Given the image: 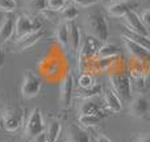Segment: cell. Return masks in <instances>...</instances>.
I'll return each mask as SVG.
<instances>
[{"label": "cell", "instance_id": "13", "mask_svg": "<svg viewBox=\"0 0 150 142\" xmlns=\"http://www.w3.org/2000/svg\"><path fill=\"white\" fill-rule=\"evenodd\" d=\"M137 7V3L133 0H122V1L112 3L109 7H107V12L112 17H124L128 12L133 11Z\"/></svg>", "mask_w": 150, "mask_h": 142}, {"label": "cell", "instance_id": "22", "mask_svg": "<svg viewBox=\"0 0 150 142\" xmlns=\"http://www.w3.org/2000/svg\"><path fill=\"white\" fill-rule=\"evenodd\" d=\"M119 53H120V49L116 46V45L105 42L104 45L99 46L98 53H96V57L98 58H115L119 55Z\"/></svg>", "mask_w": 150, "mask_h": 142}, {"label": "cell", "instance_id": "5", "mask_svg": "<svg viewBox=\"0 0 150 142\" xmlns=\"http://www.w3.org/2000/svg\"><path fill=\"white\" fill-rule=\"evenodd\" d=\"M45 129V122L42 117L41 109L34 108L29 113V117L25 124V137L26 138H34L37 134L42 133Z\"/></svg>", "mask_w": 150, "mask_h": 142}, {"label": "cell", "instance_id": "29", "mask_svg": "<svg viewBox=\"0 0 150 142\" xmlns=\"http://www.w3.org/2000/svg\"><path fill=\"white\" fill-rule=\"evenodd\" d=\"M66 3H67V0H49L47 8L55 11V12H59L66 7Z\"/></svg>", "mask_w": 150, "mask_h": 142}, {"label": "cell", "instance_id": "28", "mask_svg": "<svg viewBox=\"0 0 150 142\" xmlns=\"http://www.w3.org/2000/svg\"><path fill=\"white\" fill-rule=\"evenodd\" d=\"M17 7L15 0H0V11L1 12H13Z\"/></svg>", "mask_w": 150, "mask_h": 142}, {"label": "cell", "instance_id": "38", "mask_svg": "<svg viewBox=\"0 0 150 142\" xmlns=\"http://www.w3.org/2000/svg\"><path fill=\"white\" fill-rule=\"evenodd\" d=\"M28 142H32V141H28Z\"/></svg>", "mask_w": 150, "mask_h": 142}, {"label": "cell", "instance_id": "35", "mask_svg": "<svg viewBox=\"0 0 150 142\" xmlns=\"http://www.w3.org/2000/svg\"><path fill=\"white\" fill-rule=\"evenodd\" d=\"M3 65H4V52H3L1 46H0V69L3 67Z\"/></svg>", "mask_w": 150, "mask_h": 142}, {"label": "cell", "instance_id": "4", "mask_svg": "<svg viewBox=\"0 0 150 142\" xmlns=\"http://www.w3.org/2000/svg\"><path fill=\"white\" fill-rule=\"evenodd\" d=\"M98 40L93 38L91 36H87L86 40L82 41V45H80L79 49V70L82 72H84L86 67L90 65V62L93 59V57L98 53Z\"/></svg>", "mask_w": 150, "mask_h": 142}, {"label": "cell", "instance_id": "19", "mask_svg": "<svg viewBox=\"0 0 150 142\" xmlns=\"http://www.w3.org/2000/svg\"><path fill=\"white\" fill-rule=\"evenodd\" d=\"M107 116H108V113H105L104 111L96 112V113H91V114H80L79 124H80V126H83V128L96 126V125L100 121H103Z\"/></svg>", "mask_w": 150, "mask_h": 142}, {"label": "cell", "instance_id": "7", "mask_svg": "<svg viewBox=\"0 0 150 142\" xmlns=\"http://www.w3.org/2000/svg\"><path fill=\"white\" fill-rule=\"evenodd\" d=\"M129 113L136 119H146L150 114V103L144 95H137L129 101Z\"/></svg>", "mask_w": 150, "mask_h": 142}, {"label": "cell", "instance_id": "20", "mask_svg": "<svg viewBox=\"0 0 150 142\" xmlns=\"http://www.w3.org/2000/svg\"><path fill=\"white\" fill-rule=\"evenodd\" d=\"M79 107H78V111H79V116L80 114H91V113H96V112L103 111L101 108V104H99V101L95 100V97L91 99H80Z\"/></svg>", "mask_w": 150, "mask_h": 142}, {"label": "cell", "instance_id": "8", "mask_svg": "<svg viewBox=\"0 0 150 142\" xmlns=\"http://www.w3.org/2000/svg\"><path fill=\"white\" fill-rule=\"evenodd\" d=\"M121 38H122V41H124L125 49H127L128 53L130 54L132 59L140 61V62H142V63H145V65L150 66V52L149 50H146L145 47H142L141 45L133 42L132 40L127 38L125 36H121Z\"/></svg>", "mask_w": 150, "mask_h": 142}, {"label": "cell", "instance_id": "33", "mask_svg": "<svg viewBox=\"0 0 150 142\" xmlns=\"http://www.w3.org/2000/svg\"><path fill=\"white\" fill-rule=\"evenodd\" d=\"M96 142H112L109 140L108 137H107L105 134H101V133H99L98 136H96Z\"/></svg>", "mask_w": 150, "mask_h": 142}, {"label": "cell", "instance_id": "37", "mask_svg": "<svg viewBox=\"0 0 150 142\" xmlns=\"http://www.w3.org/2000/svg\"><path fill=\"white\" fill-rule=\"evenodd\" d=\"M3 18H4V16H3V13H1V11H0V24H1V21H3Z\"/></svg>", "mask_w": 150, "mask_h": 142}, {"label": "cell", "instance_id": "17", "mask_svg": "<svg viewBox=\"0 0 150 142\" xmlns=\"http://www.w3.org/2000/svg\"><path fill=\"white\" fill-rule=\"evenodd\" d=\"M69 41H70V50L73 53H78L82 45V36H80L79 26L75 21L69 23Z\"/></svg>", "mask_w": 150, "mask_h": 142}, {"label": "cell", "instance_id": "24", "mask_svg": "<svg viewBox=\"0 0 150 142\" xmlns=\"http://www.w3.org/2000/svg\"><path fill=\"white\" fill-rule=\"evenodd\" d=\"M61 130H62V126H61V122L59 121H52L47 126V138H49V142H57L58 138H59L61 134Z\"/></svg>", "mask_w": 150, "mask_h": 142}, {"label": "cell", "instance_id": "10", "mask_svg": "<svg viewBox=\"0 0 150 142\" xmlns=\"http://www.w3.org/2000/svg\"><path fill=\"white\" fill-rule=\"evenodd\" d=\"M73 93H74V76L71 72H67V74L63 76L62 83H61L59 99H61L63 109L70 108L71 100H73Z\"/></svg>", "mask_w": 150, "mask_h": 142}, {"label": "cell", "instance_id": "2", "mask_svg": "<svg viewBox=\"0 0 150 142\" xmlns=\"http://www.w3.org/2000/svg\"><path fill=\"white\" fill-rule=\"evenodd\" d=\"M109 82H111L112 90L120 96L124 101H130L133 97L132 82L128 74L121 69L111 67L109 69Z\"/></svg>", "mask_w": 150, "mask_h": 142}, {"label": "cell", "instance_id": "11", "mask_svg": "<svg viewBox=\"0 0 150 142\" xmlns=\"http://www.w3.org/2000/svg\"><path fill=\"white\" fill-rule=\"evenodd\" d=\"M44 36H45V30L41 28L36 32L25 34V36L20 37V38H16V42H15L16 50H17V52H24V50L29 49V47H32L33 45H36L38 41H41Z\"/></svg>", "mask_w": 150, "mask_h": 142}, {"label": "cell", "instance_id": "1", "mask_svg": "<svg viewBox=\"0 0 150 142\" xmlns=\"http://www.w3.org/2000/svg\"><path fill=\"white\" fill-rule=\"evenodd\" d=\"M86 32L88 36L96 38L99 42H107L109 37L108 21L100 11H92L86 17Z\"/></svg>", "mask_w": 150, "mask_h": 142}, {"label": "cell", "instance_id": "34", "mask_svg": "<svg viewBox=\"0 0 150 142\" xmlns=\"http://www.w3.org/2000/svg\"><path fill=\"white\" fill-rule=\"evenodd\" d=\"M137 142H150V133H146V134L140 136Z\"/></svg>", "mask_w": 150, "mask_h": 142}, {"label": "cell", "instance_id": "16", "mask_svg": "<svg viewBox=\"0 0 150 142\" xmlns=\"http://www.w3.org/2000/svg\"><path fill=\"white\" fill-rule=\"evenodd\" d=\"M104 103L107 108L113 113H119L122 109V100L113 90H107L104 92Z\"/></svg>", "mask_w": 150, "mask_h": 142}, {"label": "cell", "instance_id": "14", "mask_svg": "<svg viewBox=\"0 0 150 142\" xmlns=\"http://www.w3.org/2000/svg\"><path fill=\"white\" fill-rule=\"evenodd\" d=\"M16 32V17L12 15L5 16L0 24V45L5 44L12 38V36Z\"/></svg>", "mask_w": 150, "mask_h": 142}, {"label": "cell", "instance_id": "15", "mask_svg": "<svg viewBox=\"0 0 150 142\" xmlns=\"http://www.w3.org/2000/svg\"><path fill=\"white\" fill-rule=\"evenodd\" d=\"M66 137L69 142H91V137L83 126L78 124H70L66 129Z\"/></svg>", "mask_w": 150, "mask_h": 142}, {"label": "cell", "instance_id": "27", "mask_svg": "<svg viewBox=\"0 0 150 142\" xmlns=\"http://www.w3.org/2000/svg\"><path fill=\"white\" fill-rule=\"evenodd\" d=\"M47 3H49V0H29V7H30V9L41 13L42 11L47 8Z\"/></svg>", "mask_w": 150, "mask_h": 142}, {"label": "cell", "instance_id": "32", "mask_svg": "<svg viewBox=\"0 0 150 142\" xmlns=\"http://www.w3.org/2000/svg\"><path fill=\"white\" fill-rule=\"evenodd\" d=\"M32 142H49V138H47V133L42 132L40 134H37L34 138H32Z\"/></svg>", "mask_w": 150, "mask_h": 142}, {"label": "cell", "instance_id": "30", "mask_svg": "<svg viewBox=\"0 0 150 142\" xmlns=\"http://www.w3.org/2000/svg\"><path fill=\"white\" fill-rule=\"evenodd\" d=\"M71 1H73L74 4H76L78 7L86 8V7H91V5L98 4L100 0H71Z\"/></svg>", "mask_w": 150, "mask_h": 142}, {"label": "cell", "instance_id": "26", "mask_svg": "<svg viewBox=\"0 0 150 142\" xmlns=\"http://www.w3.org/2000/svg\"><path fill=\"white\" fill-rule=\"evenodd\" d=\"M78 84H79L80 88H90L95 84V79H93V76L91 74H88V72H82L79 79H78Z\"/></svg>", "mask_w": 150, "mask_h": 142}, {"label": "cell", "instance_id": "25", "mask_svg": "<svg viewBox=\"0 0 150 142\" xmlns=\"http://www.w3.org/2000/svg\"><path fill=\"white\" fill-rule=\"evenodd\" d=\"M79 16V11L75 5H66L62 11H61V17L66 21V23H70V21H75V18Z\"/></svg>", "mask_w": 150, "mask_h": 142}, {"label": "cell", "instance_id": "21", "mask_svg": "<svg viewBox=\"0 0 150 142\" xmlns=\"http://www.w3.org/2000/svg\"><path fill=\"white\" fill-rule=\"evenodd\" d=\"M121 36H125L127 38L132 40L133 42L141 45L142 47H145L146 50H149V52H150V37H148V36H141V34L134 33V32H132L130 29H128L125 25L122 26V29H121Z\"/></svg>", "mask_w": 150, "mask_h": 142}, {"label": "cell", "instance_id": "18", "mask_svg": "<svg viewBox=\"0 0 150 142\" xmlns=\"http://www.w3.org/2000/svg\"><path fill=\"white\" fill-rule=\"evenodd\" d=\"M55 40L62 47V50H70V41H69V23L63 21L55 29Z\"/></svg>", "mask_w": 150, "mask_h": 142}, {"label": "cell", "instance_id": "6", "mask_svg": "<svg viewBox=\"0 0 150 142\" xmlns=\"http://www.w3.org/2000/svg\"><path fill=\"white\" fill-rule=\"evenodd\" d=\"M41 78L36 72L26 71L21 84V93L24 97H34L41 91Z\"/></svg>", "mask_w": 150, "mask_h": 142}, {"label": "cell", "instance_id": "9", "mask_svg": "<svg viewBox=\"0 0 150 142\" xmlns=\"http://www.w3.org/2000/svg\"><path fill=\"white\" fill-rule=\"evenodd\" d=\"M41 29V24L34 21L33 18H30L26 15H20L16 17V37L20 38V37L29 34L32 32H36Z\"/></svg>", "mask_w": 150, "mask_h": 142}, {"label": "cell", "instance_id": "31", "mask_svg": "<svg viewBox=\"0 0 150 142\" xmlns=\"http://www.w3.org/2000/svg\"><path fill=\"white\" fill-rule=\"evenodd\" d=\"M141 20H142L144 25L146 26V29L150 32V9L144 11V13L141 15Z\"/></svg>", "mask_w": 150, "mask_h": 142}, {"label": "cell", "instance_id": "36", "mask_svg": "<svg viewBox=\"0 0 150 142\" xmlns=\"http://www.w3.org/2000/svg\"><path fill=\"white\" fill-rule=\"evenodd\" d=\"M101 3H103V4L105 5V7H109V5H111L112 3H113V0H101Z\"/></svg>", "mask_w": 150, "mask_h": 142}, {"label": "cell", "instance_id": "12", "mask_svg": "<svg viewBox=\"0 0 150 142\" xmlns=\"http://www.w3.org/2000/svg\"><path fill=\"white\" fill-rule=\"evenodd\" d=\"M124 20H125V26H127L128 29H130L132 32H134V33H137V34H141V36L149 37L150 32L146 29V26L144 25L141 17L134 12V11L128 12L127 15L124 16Z\"/></svg>", "mask_w": 150, "mask_h": 142}, {"label": "cell", "instance_id": "23", "mask_svg": "<svg viewBox=\"0 0 150 142\" xmlns=\"http://www.w3.org/2000/svg\"><path fill=\"white\" fill-rule=\"evenodd\" d=\"M103 91V85L99 84V83H95L92 87L90 88H82V91H79L78 96L80 99H91V97H96L99 96Z\"/></svg>", "mask_w": 150, "mask_h": 142}, {"label": "cell", "instance_id": "3", "mask_svg": "<svg viewBox=\"0 0 150 142\" xmlns=\"http://www.w3.org/2000/svg\"><path fill=\"white\" fill-rule=\"evenodd\" d=\"M25 111L21 107H11L3 112L1 122L7 132H17L24 124Z\"/></svg>", "mask_w": 150, "mask_h": 142}]
</instances>
